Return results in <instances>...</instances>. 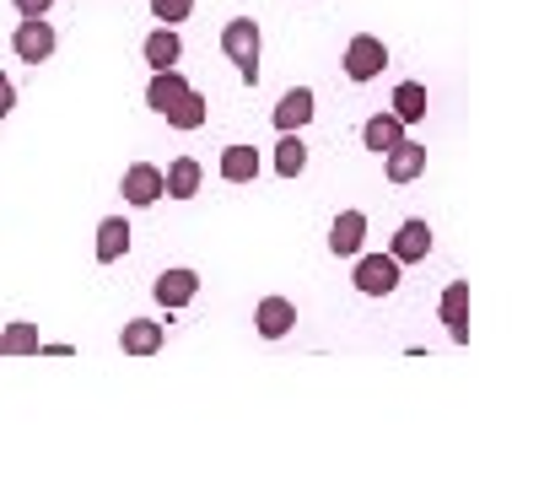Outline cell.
<instances>
[{
    "instance_id": "obj_1",
    "label": "cell",
    "mask_w": 555,
    "mask_h": 485,
    "mask_svg": "<svg viewBox=\"0 0 555 485\" xmlns=\"http://www.w3.org/2000/svg\"><path fill=\"white\" fill-rule=\"evenodd\" d=\"M146 109H152V114H163L173 130H199L210 103H205V92H194V87H189V76L179 71V65H168V71H152Z\"/></svg>"
},
{
    "instance_id": "obj_2",
    "label": "cell",
    "mask_w": 555,
    "mask_h": 485,
    "mask_svg": "<svg viewBox=\"0 0 555 485\" xmlns=\"http://www.w3.org/2000/svg\"><path fill=\"white\" fill-rule=\"evenodd\" d=\"M259 49H264V38H259V22H254V16H232V22L221 27V54L237 65L243 87L259 81Z\"/></svg>"
},
{
    "instance_id": "obj_3",
    "label": "cell",
    "mask_w": 555,
    "mask_h": 485,
    "mask_svg": "<svg viewBox=\"0 0 555 485\" xmlns=\"http://www.w3.org/2000/svg\"><path fill=\"white\" fill-rule=\"evenodd\" d=\"M388 71V43L377 38V33H357L351 43H346V76L357 81V87H367Z\"/></svg>"
},
{
    "instance_id": "obj_4",
    "label": "cell",
    "mask_w": 555,
    "mask_h": 485,
    "mask_svg": "<svg viewBox=\"0 0 555 485\" xmlns=\"http://www.w3.org/2000/svg\"><path fill=\"white\" fill-rule=\"evenodd\" d=\"M357 292L362 297H393L399 292V259L393 254H357Z\"/></svg>"
},
{
    "instance_id": "obj_5",
    "label": "cell",
    "mask_w": 555,
    "mask_h": 485,
    "mask_svg": "<svg viewBox=\"0 0 555 485\" xmlns=\"http://www.w3.org/2000/svg\"><path fill=\"white\" fill-rule=\"evenodd\" d=\"M54 43H60V38H54V27H49L43 16H22L16 33H11V49H16L22 65H43V60L54 54Z\"/></svg>"
},
{
    "instance_id": "obj_6",
    "label": "cell",
    "mask_w": 555,
    "mask_h": 485,
    "mask_svg": "<svg viewBox=\"0 0 555 485\" xmlns=\"http://www.w3.org/2000/svg\"><path fill=\"white\" fill-rule=\"evenodd\" d=\"M152 297H157L168 314H179V308H189V303L199 297V276H194L189 265H173V270H163V276H157Z\"/></svg>"
},
{
    "instance_id": "obj_7",
    "label": "cell",
    "mask_w": 555,
    "mask_h": 485,
    "mask_svg": "<svg viewBox=\"0 0 555 485\" xmlns=\"http://www.w3.org/2000/svg\"><path fill=\"white\" fill-rule=\"evenodd\" d=\"M119 189H125V200H130V205H141V210H146V205H157V200H163V167H157V162H130Z\"/></svg>"
},
{
    "instance_id": "obj_8",
    "label": "cell",
    "mask_w": 555,
    "mask_h": 485,
    "mask_svg": "<svg viewBox=\"0 0 555 485\" xmlns=\"http://www.w3.org/2000/svg\"><path fill=\"white\" fill-rule=\"evenodd\" d=\"M367 243V210H340L335 227H330V254L335 259H357Z\"/></svg>"
},
{
    "instance_id": "obj_9",
    "label": "cell",
    "mask_w": 555,
    "mask_h": 485,
    "mask_svg": "<svg viewBox=\"0 0 555 485\" xmlns=\"http://www.w3.org/2000/svg\"><path fill=\"white\" fill-rule=\"evenodd\" d=\"M388 254H393L399 265H421V259L431 254V227H426L421 216H410V221H399V232H393V243H388Z\"/></svg>"
},
{
    "instance_id": "obj_10",
    "label": "cell",
    "mask_w": 555,
    "mask_h": 485,
    "mask_svg": "<svg viewBox=\"0 0 555 485\" xmlns=\"http://www.w3.org/2000/svg\"><path fill=\"white\" fill-rule=\"evenodd\" d=\"M383 173H388V183H415L426 173V146L404 136L393 152H383Z\"/></svg>"
},
{
    "instance_id": "obj_11",
    "label": "cell",
    "mask_w": 555,
    "mask_h": 485,
    "mask_svg": "<svg viewBox=\"0 0 555 485\" xmlns=\"http://www.w3.org/2000/svg\"><path fill=\"white\" fill-rule=\"evenodd\" d=\"M442 323L453 345H469V281H448L442 292Z\"/></svg>"
},
{
    "instance_id": "obj_12",
    "label": "cell",
    "mask_w": 555,
    "mask_h": 485,
    "mask_svg": "<svg viewBox=\"0 0 555 485\" xmlns=\"http://www.w3.org/2000/svg\"><path fill=\"white\" fill-rule=\"evenodd\" d=\"M254 323H259L264 340H286L292 323H297V303H292V297H264V303L254 308Z\"/></svg>"
},
{
    "instance_id": "obj_13",
    "label": "cell",
    "mask_w": 555,
    "mask_h": 485,
    "mask_svg": "<svg viewBox=\"0 0 555 485\" xmlns=\"http://www.w3.org/2000/svg\"><path fill=\"white\" fill-rule=\"evenodd\" d=\"M319 98H313V87H292L281 103H275V130H302V125H313V109Z\"/></svg>"
},
{
    "instance_id": "obj_14",
    "label": "cell",
    "mask_w": 555,
    "mask_h": 485,
    "mask_svg": "<svg viewBox=\"0 0 555 485\" xmlns=\"http://www.w3.org/2000/svg\"><path fill=\"white\" fill-rule=\"evenodd\" d=\"M130 221L125 216H103L98 221V265H119L125 254H130Z\"/></svg>"
},
{
    "instance_id": "obj_15",
    "label": "cell",
    "mask_w": 555,
    "mask_h": 485,
    "mask_svg": "<svg viewBox=\"0 0 555 485\" xmlns=\"http://www.w3.org/2000/svg\"><path fill=\"white\" fill-rule=\"evenodd\" d=\"M141 54H146V65H152V71L179 65V60H184V38H179V27H157V33H146Z\"/></svg>"
},
{
    "instance_id": "obj_16",
    "label": "cell",
    "mask_w": 555,
    "mask_h": 485,
    "mask_svg": "<svg viewBox=\"0 0 555 485\" xmlns=\"http://www.w3.org/2000/svg\"><path fill=\"white\" fill-rule=\"evenodd\" d=\"M119 350H125V356H157V350H163V323L130 319L119 329Z\"/></svg>"
},
{
    "instance_id": "obj_17",
    "label": "cell",
    "mask_w": 555,
    "mask_h": 485,
    "mask_svg": "<svg viewBox=\"0 0 555 485\" xmlns=\"http://www.w3.org/2000/svg\"><path fill=\"white\" fill-rule=\"evenodd\" d=\"M199 183H205V167H199L194 157L168 162V173H163V194H168V200H194Z\"/></svg>"
},
{
    "instance_id": "obj_18",
    "label": "cell",
    "mask_w": 555,
    "mask_h": 485,
    "mask_svg": "<svg viewBox=\"0 0 555 485\" xmlns=\"http://www.w3.org/2000/svg\"><path fill=\"white\" fill-rule=\"evenodd\" d=\"M404 119H393V114H372L367 125H362V146H367L372 157H383V152H393L399 141H404Z\"/></svg>"
},
{
    "instance_id": "obj_19",
    "label": "cell",
    "mask_w": 555,
    "mask_h": 485,
    "mask_svg": "<svg viewBox=\"0 0 555 485\" xmlns=\"http://www.w3.org/2000/svg\"><path fill=\"white\" fill-rule=\"evenodd\" d=\"M216 173H221V183H254L259 178V146H243V141L227 146Z\"/></svg>"
},
{
    "instance_id": "obj_20",
    "label": "cell",
    "mask_w": 555,
    "mask_h": 485,
    "mask_svg": "<svg viewBox=\"0 0 555 485\" xmlns=\"http://www.w3.org/2000/svg\"><path fill=\"white\" fill-rule=\"evenodd\" d=\"M43 350V340H38V323H5L0 329V356H38Z\"/></svg>"
},
{
    "instance_id": "obj_21",
    "label": "cell",
    "mask_w": 555,
    "mask_h": 485,
    "mask_svg": "<svg viewBox=\"0 0 555 485\" xmlns=\"http://www.w3.org/2000/svg\"><path fill=\"white\" fill-rule=\"evenodd\" d=\"M393 119H404V125H421L426 119V87L421 81H399L393 87Z\"/></svg>"
},
{
    "instance_id": "obj_22",
    "label": "cell",
    "mask_w": 555,
    "mask_h": 485,
    "mask_svg": "<svg viewBox=\"0 0 555 485\" xmlns=\"http://www.w3.org/2000/svg\"><path fill=\"white\" fill-rule=\"evenodd\" d=\"M302 167H308V146H302V136H297V130H281L275 173H281V178H302Z\"/></svg>"
},
{
    "instance_id": "obj_23",
    "label": "cell",
    "mask_w": 555,
    "mask_h": 485,
    "mask_svg": "<svg viewBox=\"0 0 555 485\" xmlns=\"http://www.w3.org/2000/svg\"><path fill=\"white\" fill-rule=\"evenodd\" d=\"M189 11H194V0H152V16H157L163 27H173V22H189Z\"/></svg>"
},
{
    "instance_id": "obj_24",
    "label": "cell",
    "mask_w": 555,
    "mask_h": 485,
    "mask_svg": "<svg viewBox=\"0 0 555 485\" xmlns=\"http://www.w3.org/2000/svg\"><path fill=\"white\" fill-rule=\"evenodd\" d=\"M11 5H16L22 16H49V5H54V0H11Z\"/></svg>"
},
{
    "instance_id": "obj_25",
    "label": "cell",
    "mask_w": 555,
    "mask_h": 485,
    "mask_svg": "<svg viewBox=\"0 0 555 485\" xmlns=\"http://www.w3.org/2000/svg\"><path fill=\"white\" fill-rule=\"evenodd\" d=\"M16 109V87H11V76H0V119Z\"/></svg>"
}]
</instances>
